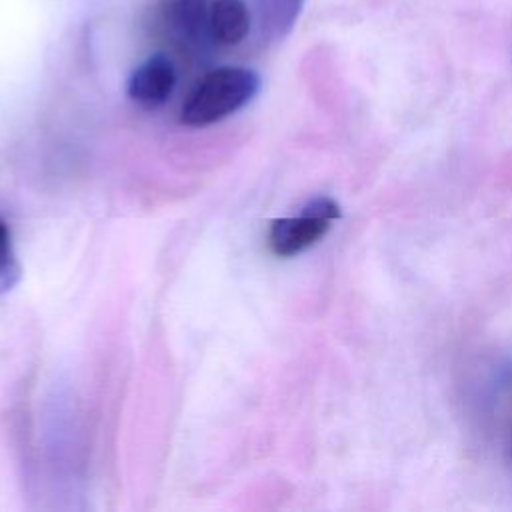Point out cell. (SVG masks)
I'll list each match as a JSON object with an SVG mask.
<instances>
[{"instance_id":"5b68a950","label":"cell","mask_w":512,"mask_h":512,"mask_svg":"<svg viewBox=\"0 0 512 512\" xmlns=\"http://www.w3.org/2000/svg\"><path fill=\"white\" fill-rule=\"evenodd\" d=\"M252 28V14L244 0H210L208 40L216 46H238Z\"/></svg>"},{"instance_id":"8992f818","label":"cell","mask_w":512,"mask_h":512,"mask_svg":"<svg viewBox=\"0 0 512 512\" xmlns=\"http://www.w3.org/2000/svg\"><path fill=\"white\" fill-rule=\"evenodd\" d=\"M306 0H260V26L272 38H284L298 22Z\"/></svg>"},{"instance_id":"7a4b0ae2","label":"cell","mask_w":512,"mask_h":512,"mask_svg":"<svg viewBox=\"0 0 512 512\" xmlns=\"http://www.w3.org/2000/svg\"><path fill=\"white\" fill-rule=\"evenodd\" d=\"M340 218V206L328 196L308 200L298 216L278 218L270 224L268 246L280 258L296 256L314 246Z\"/></svg>"},{"instance_id":"3957f363","label":"cell","mask_w":512,"mask_h":512,"mask_svg":"<svg viewBox=\"0 0 512 512\" xmlns=\"http://www.w3.org/2000/svg\"><path fill=\"white\" fill-rule=\"evenodd\" d=\"M210 0H158L154 16L158 28L184 48H200L208 40Z\"/></svg>"},{"instance_id":"6da1fadb","label":"cell","mask_w":512,"mask_h":512,"mask_svg":"<svg viewBox=\"0 0 512 512\" xmlns=\"http://www.w3.org/2000/svg\"><path fill=\"white\" fill-rule=\"evenodd\" d=\"M260 76L246 66H216L192 88L180 110L186 126H208L244 108L260 92Z\"/></svg>"},{"instance_id":"52a82bcc","label":"cell","mask_w":512,"mask_h":512,"mask_svg":"<svg viewBox=\"0 0 512 512\" xmlns=\"http://www.w3.org/2000/svg\"><path fill=\"white\" fill-rule=\"evenodd\" d=\"M20 278V266L12 248V238L6 222L0 218V292L10 290Z\"/></svg>"},{"instance_id":"277c9868","label":"cell","mask_w":512,"mask_h":512,"mask_svg":"<svg viewBox=\"0 0 512 512\" xmlns=\"http://www.w3.org/2000/svg\"><path fill=\"white\" fill-rule=\"evenodd\" d=\"M176 68L172 60L158 52L142 60L126 80V94L144 108L162 106L174 92Z\"/></svg>"}]
</instances>
